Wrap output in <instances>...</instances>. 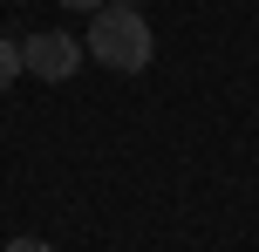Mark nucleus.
I'll return each mask as SVG.
<instances>
[{
  "label": "nucleus",
  "mask_w": 259,
  "mask_h": 252,
  "mask_svg": "<svg viewBox=\"0 0 259 252\" xmlns=\"http://www.w3.org/2000/svg\"><path fill=\"white\" fill-rule=\"evenodd\" d=\"M62 7H89V14H96V0H62Z\"/></svg>",
  "instance_id": "5"
},
{
  "label": "nucleus",
  "mask_w": 259,
  "mask_h": 252,
  "mask_svg": "<svg viewBox=\"0 0 259 252\" xmlns=\"http://www.w3.org/2000/svg\"><path fill=\"white\" fill-rule=\"evenodd\" d=\"M82 48H89L103 68H116V75H137V68H150L157 41H150V21H143L137 7H96Z\"/></svg>",
  "instance_id": "1"
},
{
  "label": "nucleus",
  "mask_w": 259,
  "mask_h": 252,
  "mask_svg": "<svg viewBox=\"0 0 259 252\" xmlns=\"http://www.w3.org/2000/svg\"><path fill=\"white\" fill-rule=\"evenodd\" d=\"M7 252H48V239H14Z\"/></svg>",
  "instance_id": "4"
},
{
  "label": "nucleus",
  "mask_w": 259,
  "mask_h": 252,
  "mask_svg": "<svg viewBox=\"0 0 259 252\" xmlns=\"http://www.w3.org/2000/svg\"><path fill=\"white\" fill-rule=\"evenodd\" d=\"M21 68H27V75H41V82H68V75L82 68V41L62 34V27H48V34L21 41Z\"/></svg>",
  "instance_id": "2"
},
{
  "label": "nucleus",
  "mask_w": 259,
  "mask_h": 252,
  "mask_svg": "<svg viewBox=\"0 0 259 252\" xmlns=\"http://www.w3.org/2000/svg\"><path fill=\"white\" fill-rule=\"evenodd\" d=\"M14 75H21V48H14V41H0V89H7Z\"/></svg>",
  "instance_id": "3"
}]
</instances>
